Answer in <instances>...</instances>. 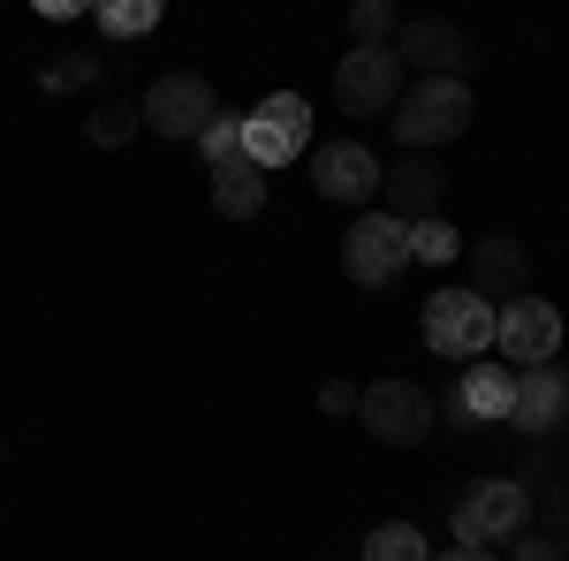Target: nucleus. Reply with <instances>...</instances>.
I'll use <instances>...</instances> for the list:
<instances>
[{
    "label": "nucleus",
    "mask_w": 569,
    "mask_h": 561,
    "mask_svg": "<svg viewBox=\"0 0 569 561\" xmlns=\"http://www.w3.org/2000/svg\"><path fill=\"white\" fill-rule=\"evenodd\" d=\"M357 394H365V388H350V380H327V388H319V410H327V418H357Z\"/></svg>",
    "instance_id": "b1692460"
},
{
    "label": "nucleus",
    "mask_w": 569,
    "mask_h": 561,
    "mask_svg": "<svg viewBox=\"0 0 569 561\" xmlns=\"http://www.w3.org/2000/svg\"><path fill=\"white\" fill-rule=\"evenodd\" d=\"M471 114H479V99H471L463 77H426V84H410L395 99V137L410 152H433V144H456L471 130Z\"/></svg>",
    "instance_id": "f257e3e1"
},
{
    "label": "nucleus",
    "mask_w": 569,
    "mask_h": 561,
    "mask_svg": "<svg viewBox=\"0 0 569 561\" xmlns=\"http://www.w3.org/2000/svg\"><path fill=\"white\" fill-rule=\"evenodd\" d=\"M456 402H463L471 425H509V410H517V372H509V364H463Z\"/></svg>",
    "instance_id": "2eb2a0df"
},
{
    "label": "nucleus",
    "mask_w": 569,
    "mask_h": 561,
    "mask_svg": "<svg viewBox=\"0 0 569 561\" xmlns=\"http://www.w3.org/2000/svg\"><path fill=\"white\" fill-rule=\"evenodd\" d=\"M213 213H220V220L266 213V174L251 168V160H228V168H213Z\"/></svg>",
    "instance_id": "dca6fc26"
},
{
    "label": "nucleus",
    "mask_w": 569,
    "mask_h": 561,
    "mask_svg": "<svg viewBox=\"0 0 569 561\" xmlns=\"http://www.w3.org/2000/svg\"><path fill=\"white\" fill-rule=\"evenodd\" d=\"M456 547H509V539H525L531 531V485L525 478H479V485H463V501H456Z\"/></svg>",
    "instance_id": "f03ea898"
},
{
    "label": "nucleus",
    "mask_w": 569,
    "mask_h": 561,
    "mask_svg": "<svg viewBox=\"0 0 569 561\" xmlns=\"http://www.w3.org/2000/svg\"><path fill=\"white\" fill-rule=\"evenodd\" d=\"M99 31H107V39H144V31H160V0H107V8H99Z\"/></svg>",
    "instance_id": "a211bd4d"
},
{
    "label": "nucleus",
    "mask_w": 569,
    "mask_h": 561,
    "mask_svg": "<svg viewBox=\"0 0 569 561\" xmlns=\"http://www.w3.org/2000/svg\"><path fill=\"white\" fill-rule=\"evenodd\" d=\"M509 425L531 432V440H547L555 425H569V372L562 364H531V372H517V410H509Z\"/></svg>",
    "instance_id": "4468645a"
},
{
    "label": "nucleus",
    "mask_w": 569,
    "mask_h": 561,
    "mask_svg": "<svg viewBox=\"0 0 569 561\" xmlns=\"http://www.w3.org/2000/svg\"><path fill=\"white\" fill-rule=\"evenodd\" d=\"M357 418L380 448H426L440 410H433V388H418V380H372L357 394Z\"/></svg>",
    "instance_id": "7ed1b4c3"
},
{
    "label": "nucleus",
    "mask_w": 569,
    "mask_h": 561,
    "mask_svg": "<svg viewBox=\"0 0 569 561\" xmlns=\"http://www.w3.org/2000/svg\"><path fill=\"white\" fill-rule=\"evenodd\" d=\"M410 259H426V266H448V259H463V236H456V228H448V220H418V228H410Z\"/></svg>",
    "instance_id": "6ab92c4d"
},
{
    "label": "nucleus",
    "mask_w": 569,
    "mask_h": 561,
    "mask_svg": "<svg viewBox=\"0 0 569 561\" xmlns=\"http://www.w3.org/2000/svg\"><path fill=\"white\" fill-rule=\"evenodd\" d=\"M388 53L402 61V77L418 69V84H426V77H456V69L471 61V46H463V31H456L448 16H402V31H395Z\"/></svg>",
    "instance_id": "9d476101"
},
{
    "label": "nucleus",
    "mask_w": 569,
    "mask_h": 561,
    "mask_svg": "<svg viewBox=\"0 0 569 561\" xmlns=\"http://www.w3.org/2000/svg\"><path fill=\"white\" fill-rule=\"evenodd\" d=\"M395 31H402V16H395L388 0H357L350 8V39L357 46H395Z\"/></svg>",
    "instance_id": "aec40b11"
},
{
    "label": "nucleus",
    "mask_w": 569,
    "mask_h": 561,
    "mask_svg": "<svg viewBox=\"0 0 569 561\" xmlns=\"http://www.w3.org/2000/svg\"><path fill=\"white\" fill-rule=\"evenodd\" d=\"M137 130H144V122H137V107H122V99L91 107V122H84V137H91V144H130Z\"/></svg>",
    "instance_id": "4be33fe9"
},
{
    "label": "nucleus",
    "mask_w": 569,
    "mask_h": 561,
    "mask_svg": "<svg viewBox=\"0 0 569 561\" xmlns=\"http://www.w3.org/2000/svg\"><path fill=\"white\" fill-rule=\"evenodd\" d=\"M198 152H206V168L243 160V114H213V122H206V137H198Z\"/></svg>",
    "instance_id": "412c9836"
},
{
    "label": "nucleus",
    "mask_w": 569,
    "mask_h": 561,
    "mask_svg": "<svg viewBox=\"0 0 569 561\" xmlns=\"http://www.w3.org/2000/svg\"><path fill=\"white\" fill-rule=\"evenodd\" d=\"M493 349L509 357V372H531V364H555L562 349V311L547 297H517L493 311Z\"/></svg>",
    "instance_id": "6e6552de"
},
{
    "label": "nucleus",
    "mask_w": 569,
    "mask_h": 561,
    "mask_svg": "<svg viewBox=\"0 0 569 561\" xmlns=\"http://www.w3.org/2000/svg\"><path fill=\"white\" fill-rule=\"evenodd\" d=\"M380 160L357 144V137H335V144H319L311 152V182H319V198H335V206H365V198H380Z\"/></svg>",
    "instance_id": "f8f14e48"
},
{
    "label": "nucleus",
    "mask_w": 569,
    "mask_h": 561,
    "mask_svg": "<svg viewBox=\"0 0 569 561\" xmlns=\"http://www.w3.org/2000/svg\"><path fill=\"white\" fill-rule=\"evenodd\" d=\"M440 190H448V174H440L426 152H410V160H395V168L380 174V213L402 220V228H418V220H433Z\"/></svg>",
    "instance_id": "ddd939ff"
},
{
    "label": "nucleus",
    "mask_w": 569,
    "mask_h": 561,
    "mask_svg": "<svg viewBox=\"0 0 569 561\" xmlns=\"http://www.w3.org/2000/svg\"><path fill=\"white\" fill-rule=\"evenodd\" d=\"M305 137H311L305 91H273V99H259V107L243 114V160L259 174H273V168H289V160L305 152Z\"/></svg>",
    "instance_id": "20e7f679"
},
{
    "label": "nucleus",
    "mask_w": 569,
    "mask_h": 561,
    "mask_svg": "<svg viewBox=\"0 0 569 561\" xmlns=\"http://www.w3.org/2000/svg\"><path fill=\"white\" fill-rule=\"evenodd\" d=\"M365 561H433L418 523H372L365 531Z\"/></svg>",
    "instance_id": "f3484780"
},
{
    "label": "nucleus",
    "mask_w": 569,
    "mask_h": 561,
    "mask_svg": "<svg viewBox=\"0 0 569 561\" xmlns=\"http://www.w3.org/2000/svg\"><path fill=\"white\" fill-rule=\"evenodd\" d=\"M91 77H99V53H69V61H53V69H46L39 84L46 91H84Z\"/></svg>",
    "instance_id": "5701e85b"
},
{
    "label": "nucleus",
    "mask_w": 569,
    "mask_h": 561,
    "mask_svg": "<svg viewBox=\"0 0 569 561\" xmlns=\"http://www.w3.org/2000/svg\"><path fill=\"white\" fill-rule=\"evenodd\" d=\"M220 114V99H213V84L198 77V69H176V77H160V84L137 99V122L144 130H160V137H206V122Z\"/></svg>",
    "instance_id": "423d86ee"
},
{
    "label": "nucleus",
    "mask_w": 569,
    "mask_h": 561,
    "mask_svg": "<svg viewBox=\"0 0 569 561\" xmlns=\"http://www.w3.org/2000/svg\"><path fill=\"white\" fill-rule=\"evenodd\" d=\"M433 561H501V554H479V547H448V554H433Z\"/></svg>",
    "instance_id": "a878e982"
},
{
    "label": "nucleus",
    "mask_w": 569,
    "mask_h": 561,
    "mask_svg": "<svg viewBox=\"0 0 569 561\" xmlns=\"http://www.w3.org/2000/svg\"><path fill=\"white\" fill-rule=\"evenodd\" d=\"M426 349L448 357V364H471L493 349V303L471 297V289H440L426 297Z\"/></svg>",
    "instance_id": "39448f33"
},
{
    "label": "nucleus",
    "mask_w": 569,
    "mask_h": 561,
    "mask_svg": "<svg viewBox=\"0 0 569 561\" xmlns=\"http://www.w3.org/2000/svg\"><path fill=\"white\" fill-rule=\"evenodd\" d=\"M395 99H402V61L388 46H350L335 61V107L342 114H388Z\"/></svg>",
    "instance_id": "1a4fd4ad"
},
{
    "label": "nucleus",
    "mask_w": 569,
    "mask_h": 561,
    "mask_svg": "<svg viewBox=\"0 0 569 561\" xmlns=\"http://www.w3.org/2000/svg\"><path fill=\"white\" fill-rule=\"evenodd\" d=\"M463 259H471V297H486L493 311L501 303L531 297V251L517 236H486V243H463Z\"/></svg>",
    "instance_id": "9b49d317"
},
{
    "label": "nucleus",
    "mask_w": 569,
    "mask_h": 561,
    "mask_svg": "<svg viewBox=\"0 0 569 561\" xmlns=\"http://www.w3.org/2000/svg\"><path fill=\"white\" fill-rule=\"evenodd\" d=\"M402 266H410V228L388 213H357L350 236H342V273L357 289H388Z\"/></svg>",
    "instance_id": "0eeeda50"
},
{
    "label": "nucleus",
    "mask_w": 569,
    "mask_h": 561,
    "mask_svg": "<svg viewBox=\"0 0 569 561\" xmlns=\"http://www.w3.org/2000/svg\"><path fill=\"white\" fill-rule=\"evenodd\" d=\"M517 547V561H562V547L547 539V531H525V539H509Z\"/></svg>",
    "instance_id": "393cba45"
}]
</instances>
